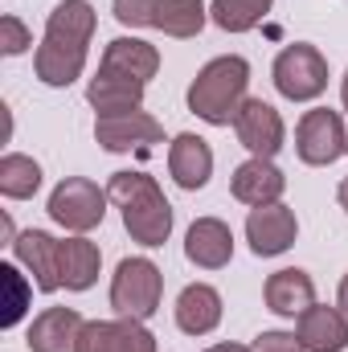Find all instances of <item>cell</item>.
I'll return each mask as SVG.
<instances>
[{"label": "cell", "instance_id": "7402d4cb", "mask_svg": "<svg viewBox=\"0 0 348 352\" xmlns=\"http://www.w3.org/2000/svg\"><path fill=\"white\" fill-rule=\"evenodd\" d=\"M58 254H62V287L66 291H87L98 278V266H102V254L98 246L87 242V238H66L58 242Z\"/></svg>", "mask_w": 348, "mask_h": 352}, {"label": "cell", "instance_id": "ba28073f", "mask_svg": "<svg viewBox=\"0 0 348 352\" xmlns=\"http://www.w3.org/2000/svg\"><path fill=\"white\" fill-rule=\"evenodd\" d=\"M234 131H238V144H242L250 156H259V160H274V156L283 152V135H287L283 115H279L270 102H262V98H246V102L238 107Z\"/></svg>", "mask_w": 348, "mask_h": 352}, {"label": "cell", "instance_id": "83f0119b", "mask_svg": "<svg viewBox=\"0 0 348 352\" xmlns=\"http://www.w3.org/2000/svg\"><path fill=\"white\" fill-rule=\"evenodd\" d=\"M152 8L156 0H115V21L127 29H152Z\"/></svg>", "mask_w": 348, "mask_h": 352}, {"label": "cell", "instance_id": "6da1fadb", "mask_svg": "<svg viewBox=\"0 0 348 352\" xmlns=\"http://www.w3.org/2000/svg\"><path fill=\"white\" fill-rule=\"evenodd\" d=\"M90 37H94V8L87 0H62L45 21V37L33 58L37 78L45 87H70L87 66Z\"/></svg>", "mask_w": 348, "mask_h": 352}, {"label": "cell", "instance_id": "ffe728a7", "mask_svg": "<svg viewBox=\"0 0 348 352\" xmlns=\"http://www.w3.org/2000/svg\"><path fill=\"white\" fill-rule=\"evenodd\" d=\"M266 307L274 316H303L307 307H316V283H312V274L299 270V266L274 270L266 278Z\"/></svg>", "mask_w": 348, "mask_h": 352}, {"label": "cell", "instance_id": "ac0fdd59", "mask_svg": "<svg viewBox=\"0 0 348 352\" xmlns=\"http://www.w3.org/2000/svg\"><path fill=\"white\" fill-rule=\"evenodd\" d=\"M299 344L303 352H345L348 349V316L340 307H307L299 316Z\"/></svg>", "mask_w": 348, "mask_h": 352}, {"label": "cell", "instance_id": "277c9868", "mask_svg": "<svg viewBox=\"0 0 348 352\" xmlns=\"http://www.w3.org/2000/svg\"><path fill=\"white\" fill-rule=\"evenodd\" d=\"M164 295V274L152 258H123L111 278V307L127 320H148L156 316Z\"/></svg>", "mask_w": 348, "mask_h": 352}, {"label": "cell", "instance_id": "44dd1931", "mask_svg": "<svg viewBox=\"0 0 348 352\" xmlns=\"http://www.w3.org/2000/svg\"><path fill=\"white\" fill-rule=\"evenodd\" d=\"M102 66L123 70V74L148 82V78H156V70H160V50H156L152 41H140V37H115V41H107V50H102Z\"/></svg>", "mask_w": 348, "mask_h": 352}, {"label": "cell", "instance_id": "cb8c5ba5", "mask_svg": "<svg viewBox=\"0 0 348 352\" xmlns=\"http://www.w3.org/2000/svg\"><path fill=\"white\" fill-rule=\"evenodd\" d=\"M41 188V164L37 160H29V156H21V152H8L4 160H0V192L8 197V201H25V197H33Z\"/></svg>", "mask_w": 348, "mask_h": 352}, {"label": "cell", "instance_id": "d6986e66", "mask_svg": "<svg viewBox=\"0 0 348 352\" xmlns=\"http://www.w3.org/2000/svg\"><path fill=\"white\" fill-rule=\"evenodd\" d=\"M168 173L180 188H205L209 184V176H213V152H209V144L201 140V135H193V131H184V135H176L173 148H168Z\"/></svg>", "mask_w": 348, "mask_h": 352}, {"label": "cell", "instance_id": "1f68e13d", "mask_svg": "<svg viewBox=\"0 0 348 352\" xmlns=\"http://www.w3.org/2000/svg\"><path fill=\"white\" fill-rule=\"evenodd\" d=\"M336 197H340V209L348 213V176L340 180V188H336Z\"/></svg>", "mask_w": 348, "mask_h": 352}, {"label": "cell", "instance_id": "4dcf8cb0", "mask_svg": "<svg viewBox=\"0 0 348 352\" xmlns=\"http://www.w3.org/2000/svg\"><path fill=\"white\" fill-rule=\"evenodd\" d=\"M336 299H340V311L348 316V274L340 278V295H336Z\"/></svg>", "mask_w": 348, "mask_h": 352}, {"label": "cell", "instance_id": "e0dca14e", "mask_svg": "<svg viewBox=\"0 0 348 352\" xmlns=\"http://www.w3.org/2000/svg\"><path fill=\"white\" fill-rule=\"evenodd\" d=\"M221 324V295L209 283H188L176 299V328L184 336H209Z\"/></svg>", "mask_w": 348, "mask_h": 352}, {"label": "cell", "instance_id": "9a60e30c", "mask_svg": "<svg viewBox=\"0 0 348 352\" xmlns=\"http://www.w3.org/2000/svg\"><path fill=\"white\" fill-rule=\"evenodd\" d=\"M87 320L74 307H45L29 324V352H78Z\"/></svg>", "mask_w": 348, "mask_h": 352}, {"label": "cell", "instance_id": "8fae6325", "mask_svg": "<svg viewBox=\"0 0 348 352\" xmlns=\"http://www.w3.org/2000/svg\"><path fill=\"white\" fill-rule=\"evenodd\" d=\"M94 140L107 152H131V148H148L164 140V127L148 115V111H127V115H102L94 119Z\"/></svg>", "mask_w": 348, "mask_h": 352}, {"label": "cell", "instance_id": "52a82bcc", "mask_svg": "<svg viewBox=\"0 0 348 352\" xmlns=\"http://www.w3.org/2000/svg\"><path fill=\"white\" fill-rule=\"evenodd\" d=\"M295 152L303 164L312 168H324V164H336L345 156V119L328 107H316L299 119L295 127Z\"/></svg>", "mask_w": 348, "mask_h": 352}, {"label": "cell", "instance_id": "7c38bea8", "mask_svg": "<svg viewBox=\"0 0 348 352\" xmlns=\"http://www.w3.org/2000/svg\"><path fill=\"white\" fill-rule=\"evenodd\" d=\"M184 258L201 270H221L234 258V234L221 217H197L184 234Z\"/></svg>", "mask_w": 348, "mask_h": 352}, {"label": "cell", "instance_id": "836d02e7", "mask_svg": "<svg viewBox=\"0 0 348 352\" xmlns=\"http://www.w3.org/2000/svg\"><path fill=\"white\" fill-rule=\"evenodd\" d=\"M345 152H348V123H345Z\"/></svg>", "mask_w": 348, "mask_h": 352}, {"label": "cell", "instance_id": "603a6c76", "mask_svg": "<svg viewBox=\"0 0 348 352\" xmlns=\"http://www.w3.org/2000/svg\"><path fill=\"white\" fill-rule=\"evenodd\" d=\"M205 4L201 0H156L152 8V29L168 37H197L205 29Z\"/></svg>", "mask_w": 348, "mask_h": 352}, {"label": "cell", "instance_id": "7a4b0ae2", "mask_svg": "<svg viewBox=\"0 0 348 352\" xmlns=\"http://www.w3.org/2000/svg\"><path fill=\"white\" fill-rule=\"evenodd\" d=\"M107 197L115 201V209L123 213V230L131 234V242L156 250L168 242L173 234V205L160 192V184L148 173H115L107 184Z\"/></svg>", "mask_w": 348, "mask_h": 352}, {"label": "cell", "instance_id": "5bb4252c", "mask_svg": "<svg viewBox=\"0 0 348 352\" xmlns=\"http://www.w3.org/2000/svg\"><path fill=\"white\" fill-rule=\"evenodd\" d=\"M12 254L17 263L33 270V283L41 291H58L62 287V254H58V238H50L45 230H25L12 238Z\"/></svg>", "mask_w": 348, "mask_h": 352}, {"label": "cell", "instance_id": "8992f818", "mask_svg": "<svg viewBox=\"0 0 348 352\" xmlns=\"http://www.w3.org/2000/svg\"><path fill=\"white\" fill-rule=\"evenodd\" d=\"M107 192L87 180V176H66L54 192H50V217L58 226H66L70 234H87L94 226H102L107 217Z\"/></svg>", "mask_w": 348, "mask_h": 352}, {"label": "cell", "instance_id": "3957f363", "mask_svg": "<svg viewBox=\"0 0 348 352\" xmlns=\"http://www.w3.org/2000/svg\"><path fill=\"white\" fill-rule=\"evenodd\" d=\"M250 87V62L238 54L213 58L209 66H201V74L188 87V111L213 127H230L238 119V107L246 102Z\"/></svg>", "mask_w": 348, "mask_h": 352}, {"label": "cell", "instance_id": "d4e9b609", "mask_svg": "<svg viewBox=\"0 0 348 352\" xmlns=\"http://www.w3.org/2000/svg\"><path fill=\"white\" fill-rule=\"evenodd\" d=\"M270 4H274V0H213L209 16H213V25L226 29V33H250L262 16L270 12Z\"/></svg>", "mask_w": 348, "mask_h": 352}, {"label": "cell", "instance_id": "4316f807", "mask_svg": "<svg viewBox=\"0 0 348 352\" xmlns=\"http://www.w3.org/2000/svg\"><path fill=\"white\" fill-rule=\"evenodd\" d=\"M33 45V33L17 21V16H0V50H4V58H17V54H25Z\"/></svg>", "mask_w": 348, "mask_h": 352}, {"label": "cell", "instance_id": "f1b7e54d", "mask_svg": "<svg viewBox=\"0 0 348 352\" xmlns=\"http://www.w3.org/2000/svg\"><path fill=\"white\" fill-rule=\"evenodd\" d=\"M254 352H303L295 332H262L254 340Z\"/></svg>", "mask_w": 348, "mask_h": 352}, {"label": "cell", "instance_id": "30bf717a", "mask_svg": "<svg viewBox=\"0 0 348 352\" xmlns=\"http://www.w3.org/2000/svg\"><path fill=\"white\" fill-rule=\"evenodd\" d=\"M78 352H156V336L144 320H90L78 336Z\"/></svg>", "mask_w": 348, "mask_h": 352}, {"label": "cell", "instance_id": "d6a6232c", "mask_svg": "<svg viewBox=\"0 0 348 352\" xmlns=\"http://www.w3.org/2000/svg\"><path fill=\"white\" fill-rule=\"evenodd\" d=\"M340 98H345V107H348V74H345V82H340Z\"/></svg>", "mask_w": 348, "mask_h": 352}, {"label": "cell", "instance_id": "484cf974", "mask_svg": "<svg viewBox=\"0 0 348 352\" xmlns=\"http://www.w3.org/2000/svg\"><path fill=\"white\" fill-rule=\"evenodd\" d=\"M0 278L8 287V303H4V316H0V328H17L21 316H25V303H29V287L21 283V274L12 266H0Z\"/></svg>", "mask_w": 348, "mask_h": 352}, {"label": "cell", "instance_id": "2e32d148", "mask_svg": "<svg viewBox=\"0 0 348 352\" xmlns=\"http://www.w3.org/2000/svg\"><path fill=\"white\" fill-rule=\"evenodd\" d=\"M230 188H234V197H238L242 205L259 209V205H274V201L283 197V188H287V176L279 173L270 160L250 156L246 164H238V168H234Z\"/></svg>", "mask_w": 348, "mask_h": 352}, {"label": "cell", "instance_id": "4fadbf2b", "mask_svg": "<svg viewBox=\"0 0 348 352\" xmlns=\"http://www.w3.org/2000/svg\"><path fill=\"white\" fill-rule=\"evenodd\" d=\"M144 87L148 82H140V78H131L123 70L98 66V74L90 78V87H87V98H90V107L98 111V119L102 115H127V111H140Z\"/></svg>", "mask_w": 348, "mask_h": 352}, {"label": "cell", "instance_id": "9c48e42d", "mask_svg": "<svg viewBox=\"0 0 348 352\" xmlns=\"http://www.w3.org/2000/svg\"><path fill=\"white\" fill-rule=\"evenodd\" d=\"M295 234H299V221H295V213H291L287 205H279V201L250 209V217H246V242H250V250H254L259 258H279L283 250H291Z\"/></svg>", "mask_w": 348, "mask_h": 352}, {"label": "cell", "instance_id": "5b68a950", "mask_svg": "<svg viewBox=\"0 0 348 352\" xmlns=\"http://www.w3.org/2000/svg\"><path fill=\"white\" fill-rule=\"evenodd\" d=\"M274 87L283 98H291V102H312V98H320L324 90H328V62H324V54L316 50V45H307V41H295V45H287L279 58H274Z\"/></svg>", "mask_w": 348, "mask_h": 352}, {"label": "cell", "instance_id": "f546056e", "mask_svg": "<svg viewBox=\"0 0 348 352\" xmlns=\"http://www.w3.org/2000/svg\"><path fill=\"white\" fill-rule=\"evenodd\" d=\"M205 352H254V349H246V344H213V349H205Z\"/></svg>", "mask_w": 348, "mask_h": 352}]
</instances>
